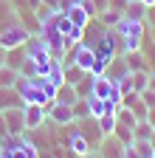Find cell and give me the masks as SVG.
Instances as JSON below:
<instances>
[{
  "label": "cell",
  "mask_w": 155,
  "mask_h": 158,
  "mask_svg": "<svg viewBox=\"0 0 155 158\" xmlns=\"http://www.w3.org/2000/svg\"><path fill=\"white\" fill-rule=\"evenodd\" d=\"M65 62H73V65H79L82 71H90V68H93V62H96V51H93V45H90V43H85V40H82L79 45H73V48L68 51Z\"/></svg>",
  "instance_id": "obj_3"
},
{
  "label": "cell",
  "mask_w": 155,
  "mask_h": 158,
  "mask_svg": "<svg viewBox=\"0 0 155 158\" xmlns=\"http://www.w3.org/2000/svg\"><path fill=\"white\" fill-rule=\"evenodd\" d=\"M110 9H113V11H121V14H124V9H127V0H110Z\"/></svg>",
  "instance_id": "obj_30"
},
{
  "label": "cell",
  "mask_w": 155,
  "mask_h": 158,
  "mask_svg": "<svg viewBox=\"0 0 155 158\" xmlns=\"http://www.w3.org/2000/svg\"><path fill=\"white\" fill-rule=\"evenodd\" d=\"M141 3H147V6H155V0H141Z\"/></svg>",
  "instance_id": "obj_40"
},
{
  "label": "cell",
  "mask_w": 155,
  "mask_h": 158,
  "mask_svg": "<svg viewBox=\"0 0 155 158\" xmlns=\"http://www.w3.org/2000/svg\"><path fill=\"white\" fill-rule=\"evenodd\" d=\"M124 17H127V20H138V23H144V20H147V3H141V0H127Z\"/></svg>",
  "instance_id": "obj_13"
},
{
  "label": "cell",
  "mask_w": 155,
  "mask_h": 158,
  "mask_svg": "<svg viewBox=\"0 0 155 158\" xmlns=\"http://www.w3.org/2000/svg\"><path fill=\"white\" fill-rule=\"evenodd\" d=\"M23 113H26V133L40 130L48 122V110L43 105H23Z\"/></svg>",
  "instance_id": "obj_5"
},
{
  "label": "cell",
  "mask_w": 155,
  "mask_h": 158,
  "mask_svg": "<svg viewBox=\"0 0 155 158\" xmlns=\"http://www.w3.org/2000/svg\"><path fill=\"white\" fill-rule=\"evenodd\" d=\"M26 102H23V96L17 93V88L11 85V88H0V113L3 110H9V107H23Z\"/></svg>",
  "instance_id": "obj_9"
},
{
  "label": "cell",
  "mask_w": 155,
  "mask_h": 158,
  "mask_svg": "<svg viewBox=\"0 0 155 158\" xmlns=\"http://www.w3.org/2000/svg\"><path fill=\"white\" fill-rule=\"evenodd\" d=\"M65 14L71 17V23H73L76 28H88V26L93 23V20H90V14H88V11H85V9H82L79 3H76V6H71V9L65 11Z\"/></svg>",
  "instance_id": "obj_12"
},
{
  "label": "cell",
  "mask_w": 155,
  "mask_h": 158,
  "mask_svg": "<svg viewBox=\"0 0 155 158\" xmlns=\"http://www.w3.org/2000/svg\"><path fill=\"white\" fill-rule=\"evenodd\" d=\"M11 23H17V11L9 0H0V28H6Z\"/></svg>",
  "instance_id": "obj_14"
},
{
  "label": "cell",
  "mask_w": 155,
  "mask_h": 158,
  "mask_svg": "<svg viewBox=\"0 0 155 158\" xmlns=\"http://www.w3.org/2000/svg\"><path fill=\"white\" fill-rule=\"evenodd\" d=\"M116 88H119V93H121V96L133 93V79H130V73H124V76L116 79Z\"/></svg>",
  "instance_id": "obj_24"
},
{
  "label": "cell",
  "mask_w": 155,
  "mask_h": 158,
  "mask_svg": "<svg viewBox=\"0 0 155 158\" xmlns=\"http://www.w3.org/2000/svg\"><path fill=\"white\" fill-rule=\"evenodd\" d=\"M149 40H152V43H155V26L149 28Z\"/></svg>",
  "instance_id": "obj_39"
},
{
  "label": "cell",
  "mask_w": 155,
  "mask_h": 158,
  "mask_svg": "<svg viewBox=\"0 0 155 158\" xmlns=\"http://www.w3.org/2000/svg\"><path fill=\"white\" fill-rule=\"evenodd\" d=\"M116 110H119V105H113L110 99H96V96H90V116L93 118H102V116L116 113Z\"/></svg>",
  "instance_id": "obj_10"
},
{
  "label": "cell",
  "mask_w": 155,
  "mask_h": 158,
  "mask_svg": "<svg viewBox=\"0 0 155 158\" xmlns=\"http://www.w3.org/2000/svg\"><path fill=\"white\" fill-rule=\"evenodd\" d=\"M79 6L90 14V20H96V6H93V0H79Z\"/></svg>",
  "instance_id": "obj_27"
},
{
  "label": "cell",
  "mask_w": 155,
  "mask_h": 158,
  "mask_svg": "<svg viewBox=\"0 0 155 158\" xmlns=\"http://www.w3.org/2000/svg\"><path fill=\"white\" fill-rule=\"evenodd\" d=\"M124 158H141V155L135 152V147H133V144H127V147H124Z\"/></svg>",
  "instance_id": "obj_32"
},
{
  "label": "cell",
  "mask_w": 155,
  "mask_h": 158,
  "mask_svg": "<svg viewBox=\"0 0 155 158\" xmlns=\"http://www.w3.org/2000/svg\"><path fill=\"white\" fill-rule=\"evenodd\" d=\"M133 147H135V152L141 158H155V150L149 147V141H133Z\"/></svg>",
  "instance_id": "obj_25"
},
{
  "label": "cell",
  "mask_w": 155,
  "mask_h": 158,
  "mask_svg": "<svg viewBox=\"0 0 155 158\" xmlns=\"http://www.w3.org/2000/svg\"><path fill=\"white\" fill-rule=\"evenodd\" d=\"M113 135L119 138V141L127 147V144H133V127H127V124H119L116 122V130H113Z\"/></svg>",
  "instance_id": "obj_21"
},
{
  "label": "cell",
  "mask_w": 155,
  "mask_h": 158,
  "mask_svg": "<svg viewBox=\"0 0 155 158\" xmlns=\"http://www.w3.org/2000/svg\"><path fill=\"white\" fill-rule=\"evenodd\" d=\"M76 158H102V155H99V150H96V147H93L90 152H85V155H76Z\"/></svg>",
  "instance_id": "obj_33"
},
{
  "label": "cell",
  "mask_w": 155,
  "mask_h": 158,
  "mask_svg": "<svg viewBox=\"0 0 155 158\" xmlns=\"http://www.w3.org/2000/svg\"><path fill=\"white\" fill-rule=\"evenodd\" d=\"M130 79H133V90H135V93H144V90H147L149 71H130Z\"/></svg>",
  "instance_id": "obj_19"
},
{
  "label": "cell",
  "mask_w": 155,
  "mask_h": 158,
  "mask_svg": "<svg viewBox=\"0 0 155 158\" xmlns=\"http://www.w3.org/2000/svg\"><path fill=\"white\" fill-rule=\"evenodd\" d=\"M121 17H124L121 11H113V9H107V11H102V14L96 17V20H99V23H102L104 28H116V26L121 23Z\"/></svg>",
  "instance_id": "obj_18"
},
{
  "label": "cell",
  "mask_w": 155,
  "mask_h": 158,
  "mask_svg": "<svg viewBox=\"0 0 155 158\" xmlns=\"http://www.w3.org/2000/svg\"><path fill=\"white\" fill-rule=\"evenodd\" d=\"M147 122L155 127V107H149V110H147Z\"/></svg>",
  "instance_id": "obj_35"
},
{
  "label": "cell",
  "mask_w": 155,
  "mask_h": 158,
  "mask_svg": "<svg viewBox=\"0 0 155 158\" xmlns=\"http://www.w3.org/2000/svg\"><path fill=\"white\" fill-rule=\"evenodd\" d=\"M9 3L14 6V11H37L43 0H9Z\"/></svg>",
  "instance_id": "obj_23"
},
{
  "label": "cell",
  "mask_w": 155,
  "mask_h": 158,
  "mask_svg": "<svg viewBox=\"0 0 155 158\" xmlns=\"http://www.w3.org/2000/svg\"><path fill=\"white\" fill-rule=\"evenodd\" d=\"M28 37H31V31L20 23V20H17V23H11V26H6V28H0V45H3L6 51H11V48L26 45Z\"/></svg>",
  "instance_id": "obj_2"
},
{
  "label": "cell",
  "mask_w": 155,
  "mask_h": 158,
  "mask_svg": "<svg viewBox=\"0 0 155 158\" xmlns=\"http://www.w3.org/2000/svg\"><path fill=\"white\" fill-rule=\"evenodd\" d=\"M76 99H79V93H76V88L65 82V85H59V90H56V99H54V102H62V105H73Z\"/></svg>",
  "instance_id": "obj_16"
},
{
  "label": "cell",
  "mask_w": 155,
  "mask_h": 158,
  "mask_svg": "<svg viewBox=\"0 0 155 158\" xmlns=\"http://www.w3.org/2000/svg\"><path fill=\"white\" fill-rule=\"evenodd\" d=\"M96 124H99L102 138H104V135H113V130H116V113H107V116H102V118H96Z\"/></svg>",
  "instance_id": "obj_20"
},
{
  "label": "cell",
  "mask_w": 155,
  "mask_h": 158,
  "mask_svg": "<svg viewBox=\"0 0 155 158\" xmlns=\"http://www.w3.org/2000/svg\"><path fill=\"white\" fill-rule=\"evenodd\" d=\"M90 96H96V99H110L113 105H119V107H121V93H119L116 82H113L107 73H102V76H96V79H93V93H90Z\"/></svg>",
  "instance_id": "obj_4"
},
{
  "label": "cell",
  "mask_w": 155,
  "mask_h": 158,
  "mask_svg": "<svg viewBox=\"0 0 155 158\" xmlns=\"http://www.w3.org/2000/svg\"><path fill=\"white\" fill-rule=\"evenodd\" d=\"M113 31L121 37V51H141L144 37L149 34L147 23H138V20H127V17H121V23L116 26Z\"/></svg>",
  "instance_id": "obj_1"
},
{
  "label": "cell",
  "mask_w": 155,
  "mask_h": 158,
  "mask_svg": "<svg viewBox=\"0 0 155 158\" xmlns=\"http://www.w3.org/2000/svg\"><path fill=\"white\" fill-rule=\"evenodd\" d=\"M141 99H144L147 107H155V90H152V88H147V90L141 93Z\"/></svg>",
  "instance_id": "obj_26"
},
{
  "label": "cell",
  "mask_w": 155,
  "mask_h": 158,
  "mask_svg": "<svg viewBox=\"0 0 155 158\" xmlns=\"http://www.w3.org/2000/svg\"><path fill=\"white\" fill-rule=\"evenodd\" d=\"M152 124L147 122V118H141V122H135L133 127V141H149V135H152Z\"/></svg>",
  "instance_id": "obj_15"
},
{
  "label": "cell",
  "mask_w": 155,
  "mask_h": 158,
  "mask_svg": "<svg viewBox=\"0 0 155 158\" xmlns=\"http://www.w3.org/2000/svg\"><path fill=\"white\" fill-rule=\"evenodd\" d=\"M45 110H48V122H51V124H56V127H68V124L73 122V110H71V105L51 102Z\"/></svg>",
  "instance_id": "obj_6"
},
{
  "label": "cell",
  "mask_w": 155,
  "mask_h": 158,
  "mask_svg": "<svg viewBox=\"0 0 155 158\" xmlns=\"http://www.w3.org/2000/svg\"><path fill=\"white\" fill-rule=\"evenodd\" d=\"M144 23H147V28L155 26V6H147V20H144Z\"/></svg>",
  "instance_id": "obj_29"
},
{
  "label": "cell",
  "mask_w": 155,
  "mask_h": 158,
  "mask_svg": "<svg viewBox=\"0 0 155 158\" xmlns=\"http://www.w3.org/2000/svg\"><path fill=\"white\" fill-rule=\"evenodd\" d=\"M43 3H45L48 9H54V11H59V0H43Z\"/></svg>",
  "instance_id": "obj_34"
},
{
  "label": "cell",
  "mask_w": 155,
  "mask_h": 158,
  "mask_svg": "<svg viewBox=\"0 0 155 158\" xmlns=\"http://www.w3.org/2000/svg\"><path fill=\"white\" fill-rule=\"evenodd\" d=\"M93 6H96V17H99L102 11H107V9H110V0H93Z\"/></svg>",
  "instance_id": "obj_28"
},
{
  "label": "cell",
  "mask_w": 155,
  "mask_h": 158,
  "mask_svg": "<svg viewBox=\"0 0 155 158\" xmlns=\"http://www.w3.org/2000/svg\"><path fill=\"white\" fill-rule=\"evenodd\" d=\"M3 138H9V127L3 122V113H0V141H3Z\"/></svg>",
  "instance_id": "obj_31"
},
{
  "label": "cell",
  "mask_w": 155,
  "mask_h": 158,
  "mask_svg": "<svg viewBox=\"0 0 155 158\" xmlns=\"http://www.w3.org/2000/svg\"><path fill=\"white\" fill-rule=\"evenodd\" d=\"M149 147L155 150V130H152V135H149Z\"/></svg>",
  "instance_id": "obj_38"
},
{
  "label": "cell",
  "mask_w": 155,
  "mask_h": 158,
  "mask_svg": "<svg viewBox=\"0 0 155 158\" xmlns=\"http://www.w3.org/2000/svg\"><path fill=\"white\" fill-rule=\"evenodd\" d=\"M3 122L9 127V135H23L26 133V113H23V107H9V110H3Z\"/></svg>",
  "instance_id": "obj_7"
},
{
  "label": "cell",
  "mask_w": 155,
  "mask_h": 158,
  "mask_svg": "<svg viewBox=\"0 0 155 158\" xmlns=\"http://www.w3.org/2000/svg\"><path fill=\"white\" fill-rule=\"evenodd\" d=\"M96 150H99L102 158H124V144H121L116 135H104Z\"/></svg>",
  "instance_id": "obj_8"
},
{
  "label": "cell",
  "mask_w": 155,
  "mask_h": 158,
  "mask_svg": "<svg viewBox=\"0 0 155 158\" xmlns=\"http://www.w3.org/2000/svg\"><path fill=\"white\" fill-rule=\"evenodd\" d=\"M14 82H17V71L9 68V65H3V68H0V88H11Z\"/></svg>",
  "instance_id": "obj_22"
},
{
  "label": "cell",
  "mask_w": 155,
  "mask_h": 158,
  "mask_svg": "<svg viewBox=\"0 0 155 158\" xmlns=\"http://www.w3.org/2000/svg\"><path fill=\"white\" fill-rule=\"evenodd\" d=\"M147 88L155 90V71H149V79H147Z\"/></svg>",
  "instance_id": "obj_37"
},
{
  "label": "cell",
  "mask_w": 155,
  "mask_h": 158,
  "mask_svg": "<svg viewBox=\"0 0 155 158\" xmlns=\"http://www.w3.org/2000/svg\"><path fill=\"white\" fill-rule=\"evenodd\" d=\"M121 59H124L127 71H149L147 59H144V51H121Z\"/></svg>",
  "instance_id": "obj_11"
},
{
  "label": "cell",
  "mask_w": 155,
  "mask_h": 158,
  "mask_svg": "<svg viewBox=\"0 0 155 158\" xmlns=\"http://www.w3.org/2000/svg\"><path fill=\"white\" fill-rule=\"evenodd\" d=\"M6 56H9V51H6L3 45H0V68H3V65H6Z\"/></svg>",
  "instance_id": "obj_36"
},
{
  "label": "cell",
  "mask_w": 155,
  "mask_h": 158,
  "mask_svg": "<svg viewBox=\"0 0 155 158\" xmlns=\"http://www.w3.org/2000/svg\"><path fill=\"white\" fill-rule=\"evenodd\" d=\"M71 110H73V122H79V118H88V116H90V99L79 96V99L71 105Z\"/></svg>",
  "instance_id": "obj_17"
}]
</instances>
